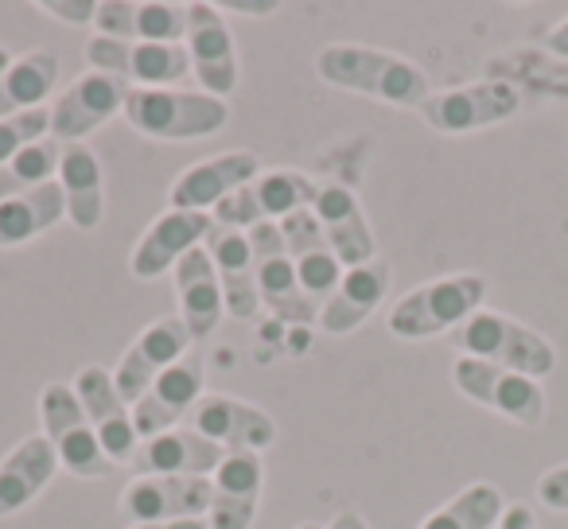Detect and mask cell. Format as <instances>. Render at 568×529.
I'll return each instance as SVG.
<instances>
[{"instance_id": "obj_3", "label": "cell", "mask_w": 568, "mask_h": 529, "mask_svg": "<svg viewBox=\"0 0 568 529\" xmlns=\"http://www.w3.org/2000/svg\"><path fill=\"white\" fill-rule=\"evenodd\" d=\"M121 118L152 141H203L230 125V102L203 90H129Z\"/></svg>"}, {"instance_id": "obj_5", "label": "cell", "mask_w": 568, "mask_h": 529, "mask_svg": "<svg viewBox=\"0 0 568 529\" xmlns=\"http://www.w3.org/2000/svg\"><path fill=\"white\" fill-rule=\"evenodd\" d=\"M40 425L43 440L55 448L59 467L74 479H105L113 475V459L102 451L94 428H90L82 401L71 382H48L40 394Z\"/></svg>"}, {"instance_id": "obj_42", "label": "cell", "mask_w": 568, "mask_h": 529, "mask_svg": "<svg viewBox=\"0 0 568 529\" xmlns=\"http://www.w3.org/2000/svg\"><path fill=\"white\" fill-rule=\"evenodd\" d=\"M9 67H12V51L4 48V43H0V74L9 71Z\"/></svg>"}, {"instance_id": "obj_33", "label": "cell", "mask_w": 568, "mask_h": 529, "mask_svg": "<svg viewBox=\"0 0 568 529\" xmlns=\"http://www.w3.org/2000/svg\"><path fill=\"white\" fill-rule=\"evenodd\" d=\"M43 136H51V105L4 118L0 121V164H9L12 156H20L28 144L43 141Z\"/></svg>"}, {"instance_id": "obj_19", "label": "cell", "mask_w": 568, "mask_h": 529, "mask_svg": "<svg viewBox=\"0 0 568 529\" xmlns=\"http://www.w3.org/2000/svg\"><path fill=\"white\" fill-rule=\"evenodd\" d=\"M261 487H265V464L257 451H230L211 475V510L206 526L211 529H253L261 506Z\"/></svg>"}, {"instance_id": "obj_12", "label": "cell", "mask_w": 568, "mask_h": 529, "mask_svg": "<svg viewBox=\"0 0 568 529\" xmlns=\"http://www.w3.org/2000/svg\"><path fill=\"white\" fill-rule=\"evenodd\" d=\"M118 510L129 526L175 518H206L211 510V479H183V475H133L118 498Z\"/></svg>"}, {"instance_id": "obj_22", "label": "cell", "mask_w": 568, "mask_h": 529, "mask_svg": "<svg viewBox=\"0 0 568 529\" xmlns=\"http://www.w3.org/2000/svg\"><path fill=\"white\" fill-rule=\"evenodd\" d=\"M386 293H389V265L382 257L366 261L358 269H347L339 288L332 293V301L320 308V332L335 335V339L355 335L382 308Z\"/></svg>"}, {"instance_id": "obj_2", "label": "cell", "mask_w": 568, "mask_h": 529, "mask_svg": "<svg viewBox=\"0 0 568 529\" xmlns=\"http://www.w3.org/2000/svg\"><path fill=\"white\" fill-rule=\"evenodd\" d=\"M487 301V277L479 273H452V277H436L428 285H417L394 301L386 312V332L402 343H425L436 335H452L464 327L475 312H483Z\"/></svg>"}, {"instance_id": "obj_30", "label": "cell", "mask_w": 568, "mask_h": 529, "mask_svg": "<svg viewBox=\"0 0 568 529\" xmlns=\"http://www.w3.org/2000/svg\"><path fill=\"white\" fill-rule=\"evenodd\" d=\"M506 510V498L495 482H471L444 506H436L417 529H495Z\"/></svg>"}, {"instance_id": "obj_29", "label": "cell", "mask_w": 568, "mask_h": 529, "mask_svg": "<svg viewBox=\"0 0 568 529\" xmlns=\"http://www.w3.org/2000/svg\"><path fill=\"white\" fill-rule=\"evenodd\" d=\"M253 199V211L261 222H284L296 211H312L320 195V183L296 167H268L253 183H245Z\"/></svg>"}, {"instance_id": "obj_1", "label": "cell", "mask_w": 568, "mask_h": 529, "mask_svg": "<svg viewBox=\"0 0 568 529\" xmlns=\"http://www.w3.org/2000/svg\"><path fill=\"white\" fill-rule=\"evenodd\" d=\"M316 74L327 87L397 110H420L433 98V82L413 59L366 43H327L316 55Z\"/></svg>"}, {"instance_id": "obj_16", "label": "cell", "mask_w": 568, "mask_h": 529, "mask_svg": "<svg viewBox=\"0 0 568 529\" xmlns=\"http://www.w3.org/2000/svg\"><path fill=\"white\" fill-rule=\"evenodd\" d=\"M214 230L211 214L199 211H164L141 237H136L133 253H129V273L136 281H156L172 273L191 250L206 242Z\"/></svg>"}, {"instance_id": "obj_35", "label": "cell", "mask_w": 568, "mask_h": 529, "mask_svg": "<svg viewBox=\"0 0 568 529\" xmlns=\"http://www.w3.org/2000/svg\"><path fill=\"white\" fill-rule=\"evenodd\" d=\"M537 502L545 510H557V513H568V464H557L549 471H541L537 479Z\"/></svg>"}, {"instance_id": "obj_26", "label": "cell", "mask_w": 568, "mask_h": 529, "mask_svg": "<svg viewBox=\"0 0 568 529\" xmlns=\"http://www.w3.org/2000/svg\"><path fill=\"white\" fill-rule=\"evenodd\" d=\"M59 456L43 436H24L9 456L0 459V518H17L51 487Z\"/></svg>"}, {"instance_id": "obj_38", "label": "cell", "mask_w": 568, "mask_h": 529, "mask_svg": "<svg viewBox=\"0 0 568 529\" xmlns=\"http://www.w3.org/2000/svg\"><path fill=\"white\" fill-rule=\"evenodd\" d=\"M545 51L549 55H557V59H568V17L560 20V24H552L549 32H545Z\"/></svg>"}, {"instance_id": "obj_11", "label": "cell", "mask_w": 568, "mask_h": 529, "mask_svg": "<svg viewBox=\"0 0 568 529\" xmlns=\"http://www.w3.org/2000/svg\"><path fill=\"white\" fill-rule=\"evenodd\" d=\"M71 386H74V394H79L82 413H87L90 428H94L105 456L118 467L133 464L136 448H141V433H136L133 405L113 386V374L102 370V366H82Z\"/></svg>"}, {"instance_id": "obj_41", "label": "cell", "mask_w": 568, "mask_h": 529, "mask_svg": "<svg viewBox=\"0 0 568 529\" xmlns=\"http://www.w3.org/2000/svg\"><path fill=\"white\" fill-rule=\"evenodd\" d=\"M324 529H371V526H366V518L358 510H339Z\"/></svg>"}, {"instance_id": "obj_34", "label": "cell", "mask_w": 568, "mask_h": 529, "mask_svg": "<svg viewBox=\"0 0 568 529\" xmlns=\"http://www.w3.org/2000/svg\"><path fill=\"white\" fill-rule=\"evenodd\" d=\"M98 35L121 43H136V0H98Z\"/></svg>"}, {"instance_id": "obj_28", "label": "cell", "mask_w": 568, "mask_h": 529, "mask_svg": "<svg viewBox=\"0 0 568 529\" xmlns=\"http://www.w3.org/2000/svg\"><path fill=\"white\" fill-rule=\"evenodd\" d=\"M63 218H67V206L59 183H48V187H36L20 199H9V203H0V250H17V245L36 242L48 230H55Z\"/></svg>"}, {"instance_id": "obj_10", "label": "cell", "mask_w": 568, "mask_h": 529, "mask_svg": "<svg viewBox=\"0 0 568 529\" xmlns=\"http://www.w3.org/2000/svg\"><path fill=\"white\" fill-rule=\"evenodd\" d=\"M129 82L113 79V74L87 71L55 98L51 105V136L59 144H82L87 136H94L98 129H105L121 110H125Z\"/></svg>"}, {"instance_id": "obj_40", "label": "cell", "mask_w": 568, "mask_h": 529, "mask_svg": "<svg viewBox=\"0 0 568 529\" xmlns=\"http://www.w3.org/2000/svg\"><path fill=\"white\" fill-rule=\"evenodd\" d=\"M125 529H211L206 518H175V521H149V526H125Z\"/></svg>"}, {"instance_id": "obj_9", "label": "cell", "mask_w": 568, "mask_h": 529, "mask_svg": "<svg viewBox=\"0 0 568 529\" xmlns=\"http://www.w3.org/2000/svg\"><path fill=\"white\" fill-rule=\"evenodd\" d=\"M183 48H187V55H191V74H195L199 90L226 102V98L237 90V74H242V67H237L234 32H230V24H226V17H222L219 4L191 0Z\"/></svg>"}, {"instance_id": "obj_23", "label": "cell", "mask_w": 568, "mask_h": 529, "mask_svg": "<svg viewBox=\"0 0 568 529\" xmlns=\"http://www.w3.org/2000/svg\"><path fill=\"white\" fill-rule=\"evenodd\" d=\"M206 253H211L214 269H219V285H222V301H226V316L242 319V324L257 319L261 293H257V265H253L250 234H242V230L214 226L211 234H206Z\"/></svg>"}, {"instance_id": "obj_4", "label": "cell", "mask_w": 568, "mask_h": 529, "mask_svg": "<svg viewBox=\"0 0 568 529\" xmlns=\"http://www.w3.org/2000/svg\"><path fill=\"white\" fill-rule=\"evenodd\" d=\"M448 343L456 347V355L483 358V363L506 366V370H518L526 378H549L557 370V350L545 339L541 332L526 327L521 319L506 316V312H475L464 327L448 335Z\"/></svg>"}, {"instance_id": "obj_18", "label": "cell", "mask_w": 568, "mask_h": 529, "mask_svg": "<svg viewBox=\"0 0 568 529\" xmlns=\"http://www.w3.org/2000/svg\"><path fill=\"white\" fill-rule=\"evenodd\" d=\"M276 226H281L284 250H288V257H293V269H296V277H301V288L308 293V301L316 304V308H324V304L332 301L335 288H339V281L347 269H343V261L335 257L332 242L324 237V226H320L316 211H296L284 222H276Z\"/></svg>"}, {"instance_id": "obj_20", "label": "cell", "mask_w": 568, "mask_h": 529, "mask_svg": "<svg viewBox=\"0 0 568 529\" xmlns=\"http://www.w3.org/2000/svg\"><path fill=\"white\" fill-rule=\"evenodd\" d=\"M312 211H316L335 257L343 261V269H358V265L378 257V237L371 230V218H366L363 203L347 183H320Z\"/></svg>"}, {"instance_id": "obj_15", "label": "cell", "mask_w": 568, "mask_h": 529, "mask_svg": "<svg viewBox=\"0 0 568 529\" xmlns=\"http://www.w3.org/2000/svg\"><path fill=\"white\" fill-rule=\"evenodd\" d=\"M195 433H203L211 444H219L222 451H268L281 436L276 420L268 417L261 405L237 401L230 394H203V401L195 405L187 420Z\"/></svg>"}, {"instance_id": "obj_13", "label": "cell", "mask_w": 568, "mask_h": 529, "mask_svg": "<svg viewBox=\"0 0 568 529\" xmlns=\"http://www.w3.org/2000/svg\"><path fill=\"white\" fill-rule=\"evenodd\" d=\"M187 347H191V332L183 327L180 316L152 319V324L125 347L121 363L110 370L118 394L125 397L129 405H136L144 394H149L152 382L168 370V366L180 363V358L187 355Z\"/></svg>"}, {"instance_id": "obj_21", "label": "cell", "mask_w": 568, "mask_h": 529, "mask_svg": "<svg viewBox=\"0 0 568 529\" xmlns=\"http://www.w3.org/2000/svg\"><path fill=\"white\" fill-rule=\"evenodd\" d=\"M226 459V451L219 444H211L203 433H195L191 425L168 428V433L141 440L133 456V475H183V479H211L219 471V464Z\"/></svg>"}, {"instance_id": "obj_39", "label": "cell", "mask_w": 568, "mask_h": 529, "mask_svg": "<svg viewBox=\"0 0 568 529\" xmlns=\"http://www.w3.org/2000/svg\"><path fill=\"white\" fill-rule=\"evenodd\" d=\"M222 12H237V17H273L276 4L273 0H265V4H242V0H234V4H219Z\"/></svg>"}, {"instance_id": "obj_31", "label": "cell", "mask_w": 568, "mask_h": 529, "mask_svg": "<svg viewBox=\"0 0 568 529\" xmlns=\"http://www.w3.org/2000/svg\"><path fill=\"white\" fill-rule=\"evenodd\" d=\"M59 156H63V144H59L55 136H43V141L28 144L20 156H12L9 164H0V203L55 183Z\"/></svg>"}, {"instance_id": "obj_17", "label": "cell", "mask_w": 568, "mask_h": 529, "mask_svg": "<svg viewBox=\"0 0 568 529\" xmlns=\"http://www.w3.org/2000/svg\"><path fill=\"white\" fill-rule=\"evenodd\" d=\"M261 175L257 152H222V156H206L180 172L168 187V206L172 211H199L211 214L222 199H230L237 187L253 183Z\"/></svg>"}, {"instance_id": "obj_14", "label": "cell", "mask_w": 568, "mask_h": 529, "mask_svg": "<svg viewBox=\"0 0 568 529\" xmlns=\"http://www.w3.org/2000/svg\"><path fill=\"white\" fill-rule=\"evenodd\" d=\"M203 382H206V366L199 355H183L180 363H172L156 382L149 386V394L133 405V420L141 440L168 433V428H180L191 420L195 405L203 401Z\"/></svg>"}, {"instance_id": "obj_7", "label": "cell", "mask_w": 568, "mask_h": 529, "mask_svg": "<svg viewBox=\"0 0 568 529\" xmlns=\"http://www.w3.org/2000/svg\"><path fill=\"white\" fill-rule=\"evenodd\" d=\"M518 110H521V94L514 82L479 79V82H467V87L433 90V98H428L417 113L433 133L464 136V133L503 125V121H510Z\"/></svg>"}, {"instance_id": "obj_36", "label": "cell", "mask_w": 568, "mask_h": 529, "mask_svg": "<svg viewBox=\"0 0 568 529\" xmlns=\"http://www.w3.org/2000/svg\"><path fill=\"white\" fill-rule=\"evenodd\" d=\"M40 12L63 20L71 28H87L98 17V0H40Z\"/></svg>"}, {"instance_id": "obj_24", "label": "cell", "mask_w": 568, "mask_h": 529, "mask_svg": "<svg viewBox=\"0 0 568 529\" xmlns=\"http://www.w3.org/2000/svg\"><path fill=\"white\" fill-rule=\"evenodd\" d=\"M172 288L175 304H180V319L191 332V343L206 339L219 327V319L226 316V301H222L219 269H214L206 242L199 250H191L187 257L172 269Z\"/></svg>"}, {"instance_id": "obj_8", "label": "cell", "mask_w": 568, "mask_h": 529, "mask_svg": "<svg viewBox=\"0 0 568 529\" xmlns=\"http://www.w3.org/2000/svg\"><path fill=\"white\" fill-rule=\"evenodd\" d=\"M250 245H253V265H257L261 308H265L276 324H293V327L320 324V308L301 288L293 257L284 250L281 226H276V222H261L257 230H250Z\"/></svg>"}, {"instance_id": "obj_25", "label": "cell", "mask_w": 568, "mask_h": 529, "mask_svg": "<svg viewBox=\"0 0 568 529\" xmlns=\"http://www.w3.org/2000/svg\"><path fill=\"white\" fill-rule=\"evenodd\" d=\"M59 191H63L67 222L82 234L102 226L105 218V175L102 160L90 144H63V156H59Z\"/></svg>"}, {"instance_id": "obj_27", "label": "cell", "mask_w": 568, "mask_h": 529, "mask_svg": "<svg viewBox=\"0 0 568 529\" xmlns=\"http://www.w3.org/2000/svg\"><path fill=\"white\" fill-rule=\"evenodd\" d=\"M59 67L63 63L51 48L12 59L9 71L0 74V121L28 110H48V98L59 90Z\"/></svg>"}, {"instance_id": "obj_32", "label": "cell", "mask_w": 568, "mask_h": 529, "mask_svg": "<svg viewBox=\"0 0 568 529\" xmlns=\"http://www.w3.org/2000/svg\"><path fill=\"white\" fill-rule=\"evenodd\" d=\"M187 4L175 0H136V43H183Z\"/></svg>"}, {"instance_id": "obj_6", "label": "cell", "mask_w": 568, "mask_h": 529, "mask_svg": "<svg viewBox=\"0 0 568 529\" xmlns=\"http://www.w3.org/2000/svg\"><path fill=\"white\" fill-rule=\"evenodd\" d=\"M452 386L456 394H464L467 401L483 405V409L498 413L510 425L537 428L545 420V389L537 378H526L518 370H506V366L483 363V358L456 355L452 363Z\"/></svg>"}, {"instance_id": "obj_37", "label": "cell", "mask_w": 568, "mask_h": 529, "mask_svg": "<svg viewBox=\"0 0 568 529\" xmlns=\"http://www.w3.org/2000/svg\"><path fill=\"white\" fill-rule=\"evenodd\" d=\"M495 529H537L534 506L529 502H506V510H503V518H498Z\"/></svg>"}, {"instance_id": "obj_43", "label": "cell", "mask_w": 568, "mask_h": 529, "mask_svg": "<svg viewBox=\"0 0 568 529\" xmlns=\"http://www.w3.org/2000/svg\"><path fill=\"white\" fill-rule=\"evenodd\" d=\"M296 529H324V526H316V521H301Z\"/></svg>"}]
</instances>
